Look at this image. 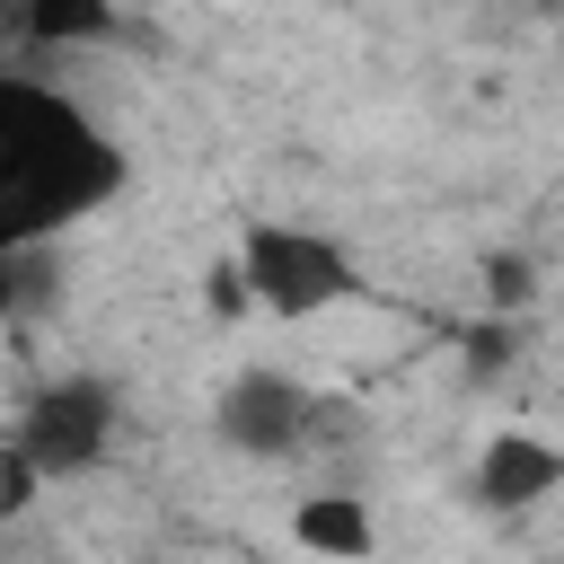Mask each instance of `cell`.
Listing matches in <instances>:
<instances>
[{
    "label": "cell",
    "mask_w": 564,
    "mask_h": 564,
    "mask_svg": "<svg viewBox=\"0 0 564 564\" xmlns=\"http://www.w3.org/2000/svg\"><path fill=\"white\" fill-rule=\"evenodd\" d=\"M115 185H123L115 141L79 106H62L53 88H26V79L0 70V308H9L18 247L62 229V220H79Z\"/></svg>",
    "instance_id": "1"
},
{
    "label": "cell",
    "mask_w": 564,
    "mask_h": 564,
    "mask_svg": "<svg viewBox=\"0 0 564 564\" xmlns=\"http://www.w3.org/2000/svg\"><path fill=\"white\" fill-rule=\"evenodd\" d=\"M238 282H247V300L273 308V317H317V308H335V300L352 291V256H344L335 238L300 229V220H256V229L238 238Z\"/></svg>",
    "instance_id": "2"
},
{
    "label": "cell",
    "mask_w": 564,
    "mask_h": 564,
    "mask_svg": "<svg viewBox=\"0 0 564 564\" xmlns=\"http://www.w3.org/2000/svg\"><path fill=\"white\" fill-rule=\"evenodd\" d=\"M106 441H115V388H106V379H53V388L26 397L9 449H18L35 476H88V467L106 458Z\"/></svg>",
    "instance_id": "3"
},
{
    "label": "cell",
    "mask_w": 564,
    "mask_h": 564,
    "mask_svg": "<svg viewBox=\"0 0 564 564\" xmlns=\"http://www.w3.org/2000/svg\"><path fill=\"white\" fill-rule=\"evenodd\" d=\"M308 423H317V397L300 388V379H282V370H238L220 397H212V432H220V449H238V458H282V449H300L308 441Z\"/></svg>",
    "instance_id": "4"
},
{
    "label": "cell",
    "mask_w": 564,
    "mask_h": 564,
    "mask_svg": "<svg viewBox=\"0 0 564 564\" xmlns=\"http://www.w3.org/2000/svg\"><path fill=\"white\" fill-rule=\"evenodd\" d=\"M564 485V449L538 441V432H494L485 458H476V502L485 511H529Z\"/></svg>",
    "instance_id": "5"
},
{
    "label": "cell",
    "mask_w": 564,
    "mask_h": 564,
    "mask_svg": "<svg viewBox=\"0 0 564 564\" xmlns=\"http://www.w3.org/2000/svg\"><path fill=\"white\" fill-rule=\"evenodd\" d=\"M291 538H300L308 555H335V564H370V546H379L361 494H308V502L291 511Z\"/></svg>",
    "instance_id": "6"
},
{
    "label": "cell",
    "mask_w": 564,
    "mask_h": 564,
    "mask_svg": "<svg viewBox=\"0 0 564 564\" xmlns=\"http://www.w3.org/2000/svg\"><path fill=\"white\" fill-rule=\"evenodd\" d=\"M115 0H26V44H106Z\"/></svg>",
    "instance_id": "7"
},
{
    "label": "cell",
    "mask_w": 564,
    "mask_h": 564,
    "mask_svg": "<svg viewBox=\"0 0 564 564\" xmlns=\"http://www.w3.org/2000/svg\"><path fill=\"white\" fill-rule=\"evenodd\" d=\"M538 282H529V256H485V300L494 308H520Z\"/></svg>",
    "instance_id": "8"
},
{
    "label": "cell",
    "mask_w": 564,
    "mask_h": 564,
    "mask_svg": "<svg viewBox=\"0 0 564 564\" xmlns=\"http://www.w3.org/2000/svg\"><path fill=\"white\" fill-rule=\"evenodd\" d=\"M35 485H44V476H35V467L9 449V458H0V520H18V511L35 502Z\"/></svg>",
    "instance_id": "9"
},
{
    "label": "cell",
    "mask_w": 564,
    "mask_h": 564,
    "mask_svg": "<svg viewBox=\"0 0 564 564\" xmlns=\"http://www.w3.org/2000/svg\"><path fill=\"white\" fill-rule=\"evenodd\" d=\"M467 344H476V370H502V361H511V335H502V326H476Z\"/></svg>",
    "instance_id": "10"
},
{
    "label": "cell",
    "mask_w": 564,
    "mask_h": 564,
    "mask_svg": "<svg viewBox=\"0 0 564 564\" xmlns=\"http://www.w3.org/2000/svg\"><path fill=\"white\" fill-rule=\"evenodd\" d=\"M212 308H247V282H238V264H212Z\"/></svg>",
    "instance_id": "11"
},
{
    "label": "cell",
    "mask_w": 564,
    "mask_h": 564,
    "mask_svg": "<svg viewBox=\"0 0 564 564\" xmlns=\"http://www.w3.org/2000/svg\"><path fill=\"white\" fill-rule=\"evenodd\" d=\"M0 44H26V0H0Z\"/></svg>",
    "instance_id": "12"
}]
</instances>
